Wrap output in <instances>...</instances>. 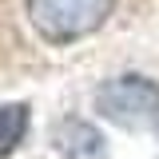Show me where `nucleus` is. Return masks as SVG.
Instances as JSON below:
<instances>
[{"label":"nucleus","instance_id":"nucleus-3","mask_svg":"<svg viewBox=\"0 0 159 159\" xmlns=\"http://www.w3.org/2000/svg\"><path fill=\"white\" fill-rule=\"evenodd\" d=\"M56 147L64 151V159H103V135L76 119L56 127Z\"/></svg>","mask_w":159,"mask_h":159},{"label":"nucleus","instance_id":"nucleus-2","mask_svg":"<svg viewBox=\"0 0 159 159\" xmlns=\"http://www.w3.org/2000/svg\"><path fill=\"white\" fill-rule=\"evenodd\" d=\"M96 111L119 127H143L159 116V84L147 76H116L99 84Z\"/></svg>","mask_w":159,"mask_h":159},{"label":"nucleus","instance_id":"nucleus-1","mask_svg":"<svg viewBox=\"0 0 159 159\" xmlns=\"http://www.w3.org/2000/svg\"><path fill=\"white\" fill-rule=\"evenodd\" d=\"M116 0H28V20L48 44H76L103 28Z\"/></svg>","mask_w":159,"mask_h":159},{"label":"nucleus","instance_id":"nucleus-4","mask_svg":"<svg viewBox=\"0 0 159 159\" xmlns=\"http://www.w3.org/2000/svg\"><path fill=\"white\" fill-rule=\"evenodd\" d=\"M28 135V103H4L0 107V159L12 155Z\"/></svg>","mask_w":159,"mask_h":159}]
</instances>
